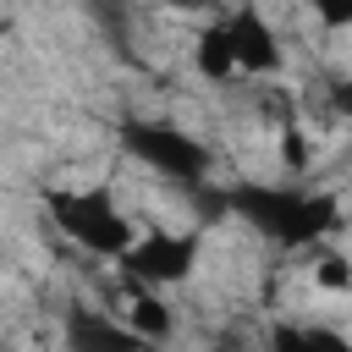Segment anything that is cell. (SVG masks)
Instances as JSON below:
<instances>
[{
  "instance_id": "1",
  "label": "cell",
  "mask_w": 352,
  "mask_h": 352,
  "mask_svg": "<svg viewBox=\"0 0 352 352\" xmlns=\"http://www.w3.org/2000/svg\"><path fill=\"white\" fill-rule=\"evenodd\" d=\"M192 198L204 204V214H231L280 253H308V248L341 236V226H346L341 198L324 187H308L302 176H292V182H258L253 176V182H226V187L214 176Z\"/></svg>"
},
{
  "instance_id": "2",
  "label": "cell",
  "mask_w": 352,
  "mask_h": 352,
  "mask_svg": "<svg viewBox=\"0 0 352 352\" xmlns=\"http://www.w3.org/2000/svg\"><path fill=\"white\" fill-rule=\"evenodd\" d=\"M121 148H126L143 170L165 176V182L182 187V192H198L204 182H214V148H209L204 138H192L187 126L165 121V116H132V121L121 126Z\"/></svg>"
},
{
  "instance_id": "3",
  "label": "cell",
  "mask_w": 352,
  "mask_h": 352,
  "mask_svg": "<svg viewBox=\"0 0 352 352\" xmlns=\"http://www.w3.org/2000/svg\"><path fill=\"white\" fill-rule=\"evenodd\" d=\"M44 209H50L55 231L72 248H82L88 258H116L132 242V231H138V220L116 204L110 187H50Z\"/></svg>"
},
{
  "instance_id": "4",
  "label": "cell",
  "mask_w": 352,
  "mask_h": 352,
  "mask_svg": "<svg viewBox=\"0 0 352 352\" xmlns=\"http://www.w3.org/2000/svg\"><path fill=\"white\" fill-rule=\"evenodd\" d=\"M198 258H204V231L192 226H148V231H132V242L110 258L126 280H143L154 292H170L182 280L198 275Z\"/></svg>"
},
{
  "instance_id": "5",
  "label": "cell",
  "mask_w": 352,
  "mask_h": 352,
  "mask_svg": "<svg viewBox=\"0 0 352 352\" xmlns=\"http://www.w3.org/2000/svg\"><path fill=\"white\" fill-rule=\"evenodd\" d=\"M214 22H220V33H226V50H231L236 77H280V72H286L280 28L264 16L258 0H236V6H226Z\"/></svg>"
},
{
  "instance_id": "6",
  "label": "cell",
  "mask_w": 352,
  "mask_h": 352,
  "mask_svg": "<svg viewBox=\"0 0 352 352\" xmlns=\"http://www.w3.org/2000/svg\"><path fill=\"white\" fill-rule=\"evenodd\" d=\"M66 346H138V336L110 308H66Z\"/></svg>"
},
{
  "instance_id": "7",
  "label": "cell",
  "mask_w": 352,
  "mask_h": 352,
  "mask_svg": "<svg viewBox=\"0 0 352 352\" xmlns=\"http://www.w3.org/2000/svg\"><path fill=\"white\" fill-rule=\"evenodd\" d=\"M192 72H198L204 82H214V88H226V82L236 77L231 50H226V33H220V22H214V16L204 22V33H198V44H192Z\"/></svg>"
},
{
  "instance_id": "8",
  "label": "cell",
  "mask_w": 352,
  "mask_h": 352,
  "mask_svg": "<svg viewBox=\"0 0 352 352\" xmlns=\"http://www.w3.org/2000/svg\"><path fill=\"white\" fill-rule=\"evenodd\" d=\"M308 11L324 22V33H346L352 28V0H308Z\"/></svg>"
},
{
  "instance_id": "9",
  "label": "cell",
  "mask_w": 352,
  "mask_h": 352,
  "mask_svg": "<svg viewBox=\"0 0 352 352\" xmlns=\"http://www.w3.org/2000/svg\"><path fill=\"white\" fill-rule=\"evenodd\" d=\"M165 6H170V11H209L214 0H165Z\"/></svg>"
}]
</instances>
